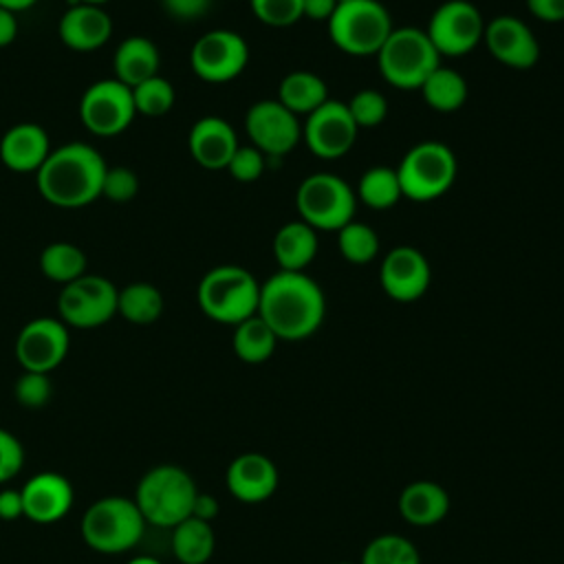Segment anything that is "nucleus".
I'll use <instances>...</instances> for the list:
<instances>
[{"mask_svg":"<svg viewBox=\"0 0 564 564\" xmlns=\"http://www.w3.org/2000/svg\"><path fill=\"white\" fill-rule=\"evenodd\" d=\"M139 192V176L126 165H108L101 183V196L112 203H128Z\"/></svg>","mask_w":564,"mask_h":564,"instance_id":"ea45409f","label":"nucleus"},{"mask_svg":"<svg viewBox=\"0 0 564 564\" xmlns=\"http://www.w3.org/2000/svg\"><path fill=\"white\" fill-rule=\"evenodd\" d=\"M132 99H134L137 115L163 117L172 110L176 101V90L170 79L154 75L132 88Z\"/></svg>","mask_w":564,"mask_h":564,"instance_id":"c9c22d12","label":"nucleus"},{"mask_svg":"<svg viewBox=\"0 0 564 564\" xmlns=\"http://www.w3.org/2000/svg\"><path fill=\"white\" fill-rule=\"evenodd\" d=\"M13 397L22 408L40 410L53 397V381L46 372L22 370V375L13 383Z\"/></svg>","mask_w":564,"mask_h":564,"instance_id":"4c0bfd02","label":"nucleus"},{"mask_svg":"<svg viewBox=\"0 0 564 564\" xmlns=\"http://www.w3.org/2000/svg\"><path fill=\"white\" fill-rule=\"evenodd\" d=\"M253 15L275 29H284L302 20V0H249Z\"/></svg>","mask_w":564,"mask_h":564,"instance_id":"58836bf2","label":"nucleus"},{"mask_svg":"<svg viewBox=\"0 0 564 564\" xmlns=\"http://www.w3.org/2000/svg\"><path fill=\"white\" fill-rule=\"evenodd\" d=\"M337 249L350 264H368L379 256L377 231L359 220H350L337 231Z\"/></svg>","mask_w":564,"mask_h":564,"instance_id":"72a5a7b5","label":"nucleus"},{"mask_svg":"<svg viewBox=\"0 0 564 564\" xmlns=\"http://www.w3.org/2000/svg\"><path fill=\"white\" fill-rule=\"evenodd\" d=\"M335 564H355V562H335Z\"/></svg>","mask_w":564,"mask_h":564,"instance_id":"864d4df0","label":"nucleus"},{"mask_svg":"<svg viewBox=\"0 0 564 564\" xmlns=\"http://www.w3.org/2000/svg\"><path fill=\"white\" fill-rule=\"evenodd\" d=\"M46 130L33 121L11 126L0 139V161L18 174H35L51 154Z\"/></svg>","mask_w":564,"mask_h":564,"instance_id":"5701e85b","label":"nucleus"},{"mask_svg":"<svg viewBox=\"0 0 564 564\" xmlns=\"http://www.w3.org/2000/svg\"><path fill=\"white\" fill-rule=\"evenodd\" d=\"M295 207L300 220L311 225L315 231H339L344 225L355 220L357 194L341 176L315 172L297 185Z\"/></svg>","mask_w":564,"mask_h":564,"instance_id":"1a4fd4ad","label":"nucleus"},{"mask_svg":"<svg viewBox=\"0 0 564 564\" xmlns=\"http://www.w3.org/2000/svg\"><path fill=\"white\" fill-rule=\"evenodd\" d=\"M196 300L209 319L236 326L258 313L260 282L245 267L220 264L200 278Z\"/></svg>","mask_w":564,"mask_h":564,"instance_id":"39448f33","label":"nucleus"},{"mask_svg":"<svg viewBox=\"0 0 564 564\" xmlns=\"http://www.w3.org/2000/svg\"><path fill=\"white\" fill-rule=\"evenodd\" d=\"M218 500L212 496V494H205V491H198L196 498H194V505H192V516L198 518V520H205V522H212L216 516H218Z\"/></svg>","mask_w":564,"mask_h":564,"instance_id":"de8ad7c7","label":"nucleus"},{"mask_svg":"<svg viewBox=\"0 0 564 564\" xmlns=\"http://www.w3.org/2000/svg\"><path fill=\"white\" fill-rule=\"evenodd\" d=\"M37 0H0V7L13 11V13H20V11H26L35 4Z\"/></svg>","mask_w":564,"mask_h":564,"instance_id":"8fccbe9b","label":"nucleus"},{"mask_svg":"<svg viewBox=\"0 0 564 564\" xmlns=\"http://www.w3.org/2000/svg\"><path fill=\"white\" fill-rule=\"evenodd\" d=\"M196 494L189 471L178 465H156L139 478L132 500L148 524L172 529L192 516Z\"/></svg>","mask_w":564,"mask_h":564,"instance_id":"7ed1b4c3","label":"nucleus"},{"mask_svg":"<svg viewBox=\"0 0 564 564\" xmlns=\"http://www.w3.org/2000/svg\"><path fill=\"white\" fill-rule=\"evenodd\" d=\"M245 130L253 148L269 161H280L302 141L300 117L278 99H260L245 115Z\"/></svg>","mask_w":564,"mask_h":564,"instance_id":"4468645a","label":"nucleus"},{"mask_svg":"<svg viewBox=\"0 0 564 564\" xmlns=\"http://www.w3.org/2000/svg\"><path fill=\"white\" fill-rule=\"evenodd\" d=\"M70 335L59 317H35L15 337V359L22 370L51 372L68 355Z\"/></svg>","mask_w":564,"mask_h":564,"instance_id":"dca6fc26","label":"nucleus"},{"mask_svg":"<svg viewBox=\"0 0 564 564\" xmlns=\"http://www.w3.org/2000/svg\"><path fill=\"white\" fill-rule=\"evenodd\" d=\"M394 170L403 198L427 203L441 198L454 185L458 163L449 145L441 141H421L403 154Z\"/></svg>","mask_w":564,"mask_h":564,"instance_id":"6e6552de","label":"nucleus"},{"mask_svg":"<svg viewBox=\"0 0 564 564\" xmlns=\"http://www.w3.org/2000/svg\"><path fill=\"white\" fill-rule=\"evenodd\" d=\"M326 99H330L326 82L311 70H293L278 86V101L297 117L311 115Z\"/></svg>","mask_w":564,"mask_h":564,"instance_id":"bb28decb","label":"nucleus"},{"mask_svg":"<svg viewBox=\"0 0 564 564\" xmlns=\"http://www.w3.org/2000/svg\"><path fill=\"white\" fill-rule=\"evenodd\" d=\"M70 4H79V2H84V4H97V7H104L106 2H110V0H68Z\"/></svg>","mask_w":564,"mask_h":564,"instance_id":"603ef678","label":"nucleus"},{"mask_svg":"<svg viewBox=\"0 0 564 564\" xmlns=\"http://www.w3.org/2000/svg\"><path fill=\"white\" fill-rule=\"evenodd\" d=\"M485 20L480 9L469 0H445L427 20L425 33L438 55L460 57L482 44Z\"/></svg>","mask_w":564,"mask_h":564,"instance_id":"9b49d317","label":"nucleus"},{"mask_svg":"<svg viewBox=\"0 0 564 564\" xmlns=\"http://www.w3.org/2000/svg\"><path fill=\"white\" fill-rule=\"evenodd\" d=\"M137 117L132 88L115 77L93 82L79 99V119L97 137L121 134Z\"/></svg>","mask_w":564,"mask_h":564,"instance_id":"f8f14e48","label":"nucleus"},{"mask_svg":"<svg viewBox=\"0 0 564 564\" xmlns=\"http://www.w3.org/2000/svg\"><path fill=\"white\" fill-rule=\"evenodd\" d=\"M62 44L77 53L101 48L112 35V18L97 4H68L57 22Z\"/></svg>","mask_w":564,"mask_h":564,"instance_id":"412c9836","label":"nucleus"},{"mask_svg":"<svg viewBox=\"0 0 564 564\" xmlns=\"http://www.w3.org/2000/svg\"><path fill=\"white\" fill-rule=\"evenodd\" d=\"M432 282V267L423 251L410 245L390 249L379 267V284L394 302H414L425 295Z\"/></svg>","mask_w":564,"mask_h":564,"instance_id":"f3484780","label":"nucleus"},{"mask_svg":"<svg viewBox=\"0 0 564 564\" xmlns=\"http://www.w3.org/2000/svg\"><path fill=\"white\" fill-rule=\"evenodd\" d=\"M326 24L330 42L357 57L377 55L394 29L381 0H339Z\"/></svg>","mask_w":564,"mask_h":564,"instance_id":"0eeeda50","label":"nucleus"},{"mask_svg":"<svg viewBox=\"0 0 564 564\" xmlns=\"http://www.w3.org/2000/svg\"><path fill=\"white\" fill-rule=\"evenodd\" d=\"M357 123L348 112L346 101L326 99L319 108L306 115L302 123V139L308 150L326 161L341 159L357 141Z\"/></svg>","mask_w":564,"mask_h":564,"instance_id":"2eb2a0df","label":"nucleus"},{"mask_svg":"<svg viewBox=\"0 0 564 564\" xmlns=\"http://www.w3.org/2000/svg\"><path fill=\"white\" fill-rule=\"evenodd\" d=\"M238 137L234 126L216 115L194 121L187 134V150L192 159L205 170H225L238 150Z\"/></svg>","mask_w":564,"mask_h":564,"instance_id":"4be33fe9","label":"nucleus"},{"mask_svg":"<svg viewBox=\"0 0 564 564\" xmlns=\"http://www.w3.org/2000/svg\"><path fill=\"white\" fill-rule=\"evenodd\" d=\"M317 231L304 220L284 223L273 236V256L282 271H304L317 256Z\"/></svg>","mask_w":564,"mask_h":564,"instance_id":"a878e982","label":"nucleus"},{"mask_svg":"<svg viewBox=\"0 0 564 564\" xmlns=\"http://www.w3.org/2000/svg\"><path fill=\"white\" fill-rule=\"evenodd\" d=\"M278 467L273 460L260 452L238 454L225 474L229 494L240 502H262L271 498L278 489Z\"/></svg>","mask_w":564,"mask_h":564,"instance_id":"aec40b11","label":"nucleus"},{"mask_svg":"<svg viewBox=\"0 0 564 564\" xmlns=\"http://www.w3.org/2000/svg\"><path fill=\"white\" fill-rule=\"evenodd\" d=\"M24 447L15 434L0 427V485L9 482L22 471Z\"/></svg>","mask_w":564,"mask_h":564,"instance_id":"79ce46f5","label":"nucleus"},{"mask_svg":"<svg viewBox=\"0 0 564 564\" xmlns=\"http://www.w3.org/2000/svg\"><path fill=\"white\" fill-rule=\"evenodd\" d=\"M161 4L176 20H196L209 11L212 0H161Z\"/></svg>","mask_w":564,"mask_h":564,"instance_id":"37998d69","label":"nucleus"},{"mask_svg":"<svg viewBox=\"0 0 564 564\" xmlns=\"http://www.w3.org/2000/svg\"><path fill=\"white\" fill-rule=\"evenodd\" d=\"M482 42L491 57L509 68H531L540 59V42L531 26L516 15H496L485 24Z\"/></svg>","mask_w":564,"mask_h":564,"instance_id":"a211bd4d","label":"nucleus"},{"mask_svg":"<svg viewBox=\"0 0 564 564\" xmlns=\"http://www.w3.org/2000/svg\"><path fill=\"white\" fill-rule=\"evenodd\" d=\"M377 66L390 86L419 90L430 73L441 66V55L425 29L394 26L377 53Z\"/></svg>","mask_w":564,"mask_h":564,"instance_id":"423d86ee","label":"nucleus"},{"mask_svg":"<svg viewBox=\"0 0 564 564\" xmlns=\"http://www.w3.org/2000/svg\"><path fill=\"white\" fill-rule=\"evenodd\" d=\"M106 159L84 141H70L51 150L35 172L37 192L62 209H79L101 198Z\"/></svg>","mask_w":564,"mask_h":564,"instance_id":"f03ea898","label":"nucleus"},{"mask_svg":"<svg viewBox=\"0 0 564 564\" xmlns=\"http://www.w3.org/2000/svg\"><path fill=\"white\" fill-rule=\"evenodd\" d=\"M258 315L278 339L300 341L311 337L326 317L322 286L304 271L278 269L260 284Z\"/></svg>","mask_w":564,"mask_h":564,"instance_id":"f257e3e1","label":"nucleus"},{"mask_svg":"<svg viewBox=\"0 0 564 564\" xmlns=\"http://www.w3.org/2000/svg\"><path fill=\"white\" fill-rule=\"evenodd\" d=\"M170 546L174 557L181 564H205L214 555L216 535L212 522L198 520L194 516L185 518L176 527H172Z\"/></svg>","mask_w":564,"mask_h":564,"instance_id":"cd10ccee","label":"nucleus"},{"mask_svg":"<svg viewBox=\"0 0 564 564\" xmlns=\"http://www.w3.org/2000/svg\"><path fill=\"white\" fill-rule=\"evenodd\" d=\"M359 564H421V555L405 535L383 533L366 544Z\"/></svg>","mask_w":564,"mask_h":564,"instance_id":"f704fd0d","label":"nucleus"},{"mask_svg":"<svg viewBox=\"0 0 564 564\" xmlns=\"http://www.w3.org/2000/svg\"><path fill=\"white\" fill-rule=\"evenodd\" d=\"M86 269V253L73 242L55 240L46 245L40 253V271L44 273V278H48L51 282H59L62 286L88 273Z\"/></svg>","mask_w":564,"mask_h":564,"instance_id":"473e14b6","label":"nucleus"},{"mask_svg":"<svg viewBox=\"0 0 564 564\" xmlns=\"http://www.w3.org/2000/svg\"><path fill=\"white\" fill-rule=\"evenodd\" d=\"M117 313L137 326L152 324L163 313V295L150 282H132L119 289L117 295Z\"/></svg>","mask_w":564,"mask_h":564,"instance_id":"7c9ffc66","label":"nucleus"},{"mask_svg":"<svg viewBox=\"0 0 564 564\" xmlns=\"http://www.w3.org/2000/svg\"><path fill=\"white\" fill-rule=\"evenodd\" d=\"M278 341L280 339L275 337V333L267 326V322L258 313L247 317L245 322L236 324L234 335H231L234 352L245 364L267 361L275 352Z\"/></svg>","mask_w":564,"mask_h":564,"instance_id":"c756f323","label":"nucleus"},{"mask_svg":"<svg viewBox=\"0 0 564 564\" xmlns=\"http://www.w3.org/2000/svg\"><path fill=\"white\" fill-rule=\"evenodd\" d=\"M419 90L423 95V101L436 112L458 110L469 95L465 77L456 68H447L443 64L430 73Z\"/></svg>","mask_w":564,"mask_h":564,"instance_id":"c85d7f7f","label":"nucleus"},{"mask_svg":"<svg viewBox=\"0 0 564 564\" xmlns=\"http://www.w3.org/2000/svg\"><path fill=\"white\" fill-rule=\"evenodd\" d=\"M20 494L24 518L35 524H53L62 520L75 502V489L70 480L59 471H40L31 476L20 487Z\"/></svg>","mask_w":564,"mask_h":564,"instance_id":"6ab92c4d","label":"nucleus"},{"mask_svg":"<svg viewBox=\"0 0 564 564\" xmlns=\"http://www.w3.org/2000/svg\"><path fill=\"white\" fill-rule=\"evenodd\" d=\"M249 62L247 40L231 29H212L203 33L192 51L189 66L207 84H227L236 79Z\"/></svg>","mask_w":564,"mask_h":564,"instance_id":"ddd939ff","label":"nucleus"},{"mask_svg":"<svg viewBox=\"0 0 564 564\" xmlns=\"http://www.w3.org/2000/svg\"><path fill=\"white\" fill-rule=\"evenodd\" d=\"M236 181L240 183H251V181H258L262 176V172L267 170V156L253 148L251 143L249 145H238V150L234 152L231 161L227 163L225 167Z\"/></svg>","mask_w":564,"mask_h":564,"instance_id":"a19ab883","label":"nucleus"},{"mask_svg":"<svg viewBox=\"0 0 564 564\" xmlns=\"http://www.w3.org/2000/svg\"><path fill=\"white\" fill-rule=\"evenodd\" d=\"M119 289L104 275L84 273L62 286L57 297L59 319L70 328H97L117 315Z\"/></svg>","mask_w":564,"mask_h":564,"instance_id":"9d476101","label":"nucleus"},{"mask_svg":"<svg viewBox=\"0 0 564 564\" xmlns=\"http://www.w3.org/2000/svg\"><path fill=\"white\" fill-rule=\"evenodd\" d=\"M18 518H24V505L20 489H0V520L13 522Z\"/></svg>","mask_w":564,"mask_h":564,"instance_id":"a18cd8bd","label":"nucleus"},{"mask_svg":"<svg viewBox=\"0 0 564 564\" xmlns=\"http://www.w3.org/2000/svg\"><path fill=\"white\" fill-rule=\"evenodd\" d=\"M527 9L542 22L564 20V0H527Z\"/></svg>","mask_w":564,"mask_h":564,"instance_id":"c03bdc74","label":"nucleus"},{"mask_svg":"<svg viewBox=\"0 0 564 564\" xmlns=\"http://www.w3.org/2000/svg\"><path fill=\"white\" fill-rule=\"evenodd\" d=\"M159 66H161V53L156 44L143 35L126 37L115 48V55H112L115 79H119L130 88L159 75Z\"/></svg>","mask_w":564,"mask_h":564,"instance_id":"b1692460","label":"nucleus"},{"mask_svg":"<svg viewBox=\"0 0 564 564\" xmlns=\"http://www.w3.org/2000/svg\"><path fill=\"white\" fill-rule=\"evenodd\" d=\"M18 37V18L13 11L0 7V48L13 44Z\"/></svg>","mask_w":564,"mask_h":564,"instance_id":"09e8293b","label":"nucleus"},{"mask_svg":"<svg viewBox=\"0 0 564 564\" xmlns=\"http://www.w3.org/2000/svg\"><path fill=\"white\" fill-rule=\"evenodd\" d=\"M126 564H161V560H156L154 555L141 553V555H134V557H130Z\"/></svg>","mask_w":564,"mask_h":564,"instance_id":"3c124183","label":"nucleus"},{"mask_svg":"<svg viewBox=\"0 0 564 564\" xmlns=\"http://www.w3.org/2000/svg\"><path fill=\"white\" fill-rule=\"evenodd\" d=\"M337 9V0H302V15L315 22H328Z\"/></svg>","mask_w":564,"mask_h":564,"instance_id":"49530a36","label":"nucleus"},{"mask_svg":"<svg viewBox=\"0 0 564 564\" xmlns=\"http://www.w3.org/2000/svg\"><path fill=\"white\" fill-rule=\"evenodd\" d=\"M449 511L447 491L432 480H414L399 496V513L405 522L430 527L441 522Z\"/></svg>","mask_w":564,"mask_h":564,"instance_id":"393cba45","label":"nucleus"},{"mask_svg":"<svg viewBox=\"0 0 564 564\" xmlns=\"http://www.w3.org/2000/svg\"><path fill=\"white\" fill-rule=\"evenodd\" d=\"M355 194H357V200H361L366 207L377 209V212L390 209L403 198L397 170L390 167V165L368 167L359 176Z\"/></svg>","mask_w":564,"mask_h":564,"instance_id":"2f4dec72","label":"nucleus"},{"mask_svg":"<svg viewBox=\"0 0 564 564\" xmlns=\"http://www.w3.org/2000/svg\"><path fill=\"white\" fill-rule=\"evenodd\" d=\"M145 518L137 502L123 496L95 500L79 520V533L88 549L104 555H119L134 549L145 533Z\"/></svg>","mask_w":564,"mask_h":564,"instance_id":"20e7f679","label":"nucleus"},{"mask_svg":"<svg viewBox=\"0 0 564 564\" xmlns=\"http://www.w3.org/2000/svg\"><path fill=\"white\" fill-rule=\"evenodd\" d=\"M348 112L355 119L357 128H375L388 117V101L375 88L357 90L348 101Z\"/></svg>","mask_w":564,"mask_h":564,"instance_id":"e433bc0d","label":"nucleus"}]
</instances>
